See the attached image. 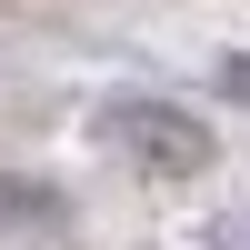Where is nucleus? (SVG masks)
Masks as SVG:
<instances>
[{"label": "nucleus", "instance_id": "obj_1", "mask_svg": "<svg viewBox=\"0 0 250 250\" xmlns=\"http://www.w3.org/2000/svg\"><path fill=\"white\" fill-rule=\"evenodd\" d=\"M90 130H100L110 160H130V170H150V180H210V160H220L210 120H200L190 100H160V90H110L90 110Z\"/></svg>", "mask_w": 250, "mask_h": 250}, {"label": "nucleus", "instance_id": "obj_2", "mask_svg": "<svg viewBox=\"0 0 250 250\" xmlns=\"http://www.w3.org/2000/svg\"><path fill=\"white\" fill-rule=\"evenodd\" d=\"M220 80H230V100H250V50L230 60V70H220Z\"/></svg>", "mask_w": 250, "mask_h": 250}]
</instances>
